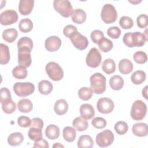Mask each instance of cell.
<instances>
[{"label":"cell","mask_w":148,"mask_h":148,"mask_svg":"<svg viewBox=\"0 0 148 148\" xmlns=\"http://www.w3.org/2000/svg\"><path fill=\"white\" fill-rule=\"evenodd\" d=\"M147 40V35L140 32H127L124 34L123 38L124 43L128 47H142Z\"/></svg>","instance_id":"1"},{"label":"cell","mask_w":148,"mask_h":148,"mask_svg":"<svg viewBox=\"0 0 148 148\" xmlns=\"http://www.w3.org/2000/svg\"><path fill=\"white\" fill-rule=\"evenodd\" d=\"M91 88L97 94H101L105 92L106 87V77L101 73L92 74L90 78Z\"/></svg>","instance_id":"2"},{"label":"cell","mask_w":148,"mask_h":148,"mask_svg":"<svg viewBox=\"0 0 148 148\" xmlns=\"http://www.w3.org/2000/svg\"><path fill=\"white\" fill-rule=\"evenodd\" d=\"M146 112V105L142 101L136 100L132 103L130 114L132 119L134 120L139 121L143 119Z\"/></svg>","instance_id":"3"},{"label":"cell","mask_w":148,"mask_h":148,"mask_svg":"<svg viewBox=\"0 0 148 148\" xmlns=\"http://www.w3.org/2000/svg\"><path fill=\"white\" fill-rule=\"evenodd\" d=\"M49 77L53 81H59L64 76V71L60 65L55 62H49L45 67Z\"/></svg>","instance_id":"4"},{"label":"cell","mask_w":148,"mask_h":148,"mask_svg":"<svg viewBox=\"0 0 148 148\" xmlns=\"http://www.w3.org/2000/svg\"><path fill=\"white\" fill-rule=\"evenodd\" d=\"M101 17L103 21L106 24H110L116 21L117 18V13L114 6L110 3L104 5L101 10Z\"/></svg>","instance_id":"5"},{"label":"cell","mask_w":148,"mask_h":148,"mask_svg":"<svg viewBox=\"0 0 148 148\" xmlns=\"http://www.w3.org/2000/svg\"><path fill=\"white\" fill-rule=\"evenodd\" d=\"M54 9L64 17H69L73 12L71 2L68 0H55L53 1Z\"/></svg>","instance_id":"6"},{"label":"cell","mask_w":148,"mask_h":148,"mask_svg":"<svg viewBox=\"0 0 148 148\" xmlns=\"http://www.w3.org/2000/svg\"><path fill=\"white\" fill-rule=\"evenodd\" d=\"M13 91L18 97H26L32 94L35 91L34 85L30 82H16L13 87Z\"/></svg>","instance_id":"7"},{"label":"cell","mask_w":148,"mask_h":148,"mask_svg":"<svg viewBox=\"0 0 148 148\" xmlns=\"http://www.w3.org/2000/svg\"><path fill=\"white\" fill-rule=\"evenodd\" d=\"M114 134L109 130H105L96 136V143L101 147H106L112 145L114 141Z\"/></svg>","instance_id":"8"},{"label":"cell","mask_w":148,"mask_h":148,"mask_svg":"<svg viewBox=\"0 0 148 148\" xmlns=\"http://www.w3.org/2000/svg\"><path fill=\"white\" fill-rule=\"evenodd\" d=\"M102 56L99 51L95 47L91 49L86 58L87 65L91 68L98 67L101 62Z\"/></svg>","instance_id":"9"},{"label":"cell","mask_w":148,"mask_h":148,"mask_svg":"<svg viewBox=\"0 0 148 148\" xmlns=\"http://www.w3.org/2000/svg\"><path fill=\"white\" fill-rule=\"evenodd\" d=\"M31 49L28 47H21L18 49V62L20 65L27 68L31 64Z\"/></svg>","instance_id":"10"},{"label":"cell","mask_w":148,"mask_h":148,"mask_svg":"<svg viewBox=\"0 0 148 148\" xmlns=\"http://www.w3.org/2000/svg\"><path fill=\"white\" fill-rule=\"evenodd\" d=\"M69 38L73 45L79 50L86 49L88 45L87 38L78 31L75 32Z\"/></svg>","instance_id":"11"},{"label":"cell","mask_w":148,"mask_h":148,"mask_svg":"<svg viewBox=\"0 0 148 148\" xmlns=\"http://www.w3.org/2000/svg\"><path fill=\"white\" fill-rule=\"evenodd\" d=\"M17 13L14 10H6L2 12L0 15V22L3 25H9L17 22L18 20Z\"/></svg>","instance_id":"12"},{"label":"cell","mask_w":148,"mask_h":148,"mask_svg":"<svg viewBox=\"0 0 148 148\" xmlns=\"http://www.w3.org/2000/svg\"><path fill=\"white\" fill-rule=\"evenodd\" d=\"M97 108L100 113L108 114L113 111L114 109V103L113 101L109 98H101L97 102Z\"/></svg>","instance_id":"13"},{"label":"cell","mask_w":148,"mask_h":148,"mask_svg":"<svg viewBox=\"0 0 148 148\" xmlns=\"http://www.w3.org/2000/svg\"><path fill=\"white\" fill-rule=\"evenodd\" d=\"M61 46V40L57 36L48 37L45 42L46 49L50 52H54L60 49Z\"/></svg>","instance_id":"14"},{"label":"cell","mask_w":148,"mask_h":148,"mask_svg":"<svg viewBox=\"0 0 148 148\" xmlns=\"http://www.w3.org/2000/svg\"><path fill=\"white\" fill-rule=\"evenodd\" d=\"M34 5V0H21L18 5V10L22 15H28L32 12Z\"/></svg>","instance_id":"15"},{"label":"cell","mask_w":148,"mask_h":148,"mask_svg":"<svg viewBox=\"0 0 148 148\" xmlns=\"http://www.w3.org/2000/svg\"><path fill=\"white\" fill-rule=\"evenodd\" d=\"M133 134L139 137H144L148 134V127L146 123H137L133 125L132 128Z\"/></svg>","instance_id":"16"},{"label":"cell","mask_w":148,"mask_h":148,"mask_svg":"<svg viewBox=\"0 0 148 148\" xmlns=\"http://www.w3.org/2000/svg\"><path fill=\"white\" fill-rule=\"evenodd\" d=\"M80 114L82 117L86 120H89L92 118L95 115L94 108L88 103H84L80 107Z\"/></svg>","instance_id":"17"},{"label":"cell","mask_w":148,"mask_h":148,"mask_svg":"<svg viewBox=\"0 0 148 148\" xmlns=\"http://www.w3.org/2000/svg\"><path fill=\"white\" fill-rule=\"evenodd\" d=\"M68 109V104L64 99H58L54 103V110L58 115L65 114Z\"/></svg>","instance_id":"18"},{"label":"cell","mask_w":148,"mask_h":148,"mask_svg":"<svg viewBox=\"0 0 148 148\" xmlns=\"http://www.w3.org/2000/svg\"><path fill=\"white\" fill-rule=\"evenodd\" d=\"M119 70L123 75H127L133 70L132 62L127 58H123L119 63Z\"/></svg>","instance_id":"19"},{"label":"cell","mask_w":148,"mask_h":148,"mask_svg":"<svg viewBox=\"0 0 148 148\" xmlns=\"http://www.w3.org/2000/svg\"><path fill=\"white\" fill-rule=\"evenodd\" d=\"M71 18L73 22L76 24H82L86 20V13L81 9H76L73 11L71 14Z\"/></svg>","instance_id":"20"},{"label":"cell","mask_w":148,"mask_h":148,"mask_svg":"<svg viewBox=\"0 0 148 148\" xmlns=\"http://www.w3.org/2000/svg\"><path fill=\"white\" fill-rule=\"evenodd\" d=\"M46 136L51 140L57 139L60 136V129L54 124L49 125L45 130Z\"/></svg>","instance_id":"21"},{"label":"cell","mask_w":148,"mask_h":148,"mask_svg":"<svg viewBox=\"0 0 148 148\" xmlns=\"http://www.w3.org/2000/svg\"><path fill=\"white\" fill-rule=\"evenodd\" d=\"M17 108L20 112L27 113L30 112L32 110L33 104L29 99L23 98L18 102Z\"/></svg>","instance_id":"22"},{"label":"cell","mask_w":148,"mask_h":148,"mask_svg":"<svg viewBox=\"0 0 148 148\" xmlns=\"http://www.w3.org/2000/svg\"><path fill=\"white\" fill-rule=\"evenodd\" d=\"M94 146L92 138L88 135H81L77 141V147L79 148H91Z\"/></svg>","instance_id":"23"},{"label":"cell","mask_w":148,"mask_h":148,"mask_svg":"<svg viewBox=\"0 0 148 148\" xmlns=\"http://www.w3.org/2000/svg\"><path fill=\"white\" fill-rule=\"evenodd\" d=\"M18 35L17 31L14 28H8L5 29L2 33L3 39L8 43L13 42Z\"/></svg>","instance_id":"24"},{"label":"cell","mask_w":148,"mask_h":148,"mask_svg":"<svg viewBox=\"0 0 148 148\" xmlns=\"http://www.w3.org/2000/svg\"><path fill=\"white\" fill-rule=\"evenodd\" d=\"M23 140L24 136L20 132L12 133L8 138V143L9 145L13 146L21 145Z\"/></svg>","instance_id":"25"},{"label":"cell","mask_w":148,"mask_h":148,"mask_svg":"<svg viewBox=\"0 0 148 148\" xmlns=\"http://www.w3.org/2000/svg\"><path fill=\"white\" fill-rule=\"evenodd\" d=\"M109 85L114 90H120L124 86V80L119 75H114L109 80Z\"/></svg>","instance_id":"26"},{"label":"cell","mask_w":148,"mask_h":148,"mask_svg":"<svg viewBox=\"0 0 148 148\" xmlns=\"http://www.w3.org/2000/svg\"><path fill=\"white\" fill-rule=\"evenodd\" d=\"M53 89V84L48 80H43L38 83L39 92L43 95L49 94L52 91Z\"/></svg>","instance_id":"27"},{"label":"cell","mask_w":148,"mask_h":148,"mask_svg":"<svg viewBox=\"0 0 148 148\" xmlns=\"http://www.w3.org/2000/svg\"><path fill=\"white\" fill-rule=\"evenodd\" d=\"M72 125L75 129L78 131H85L88 127L87 121L82 117H76L72 121Z\"/></svg>","instance_id":"28"},{"label":"cell","mask_w":148,"mask_h":148,"mask_svg":"<svg viewBox=\"0 0 148 148\" xmlns=\"http://www.w3.org/2000/svg\"><path fill=\"white\" fill-rule=\"evenodd\" d=\"M62 134L64 139L68 142H73L76 136V130L72 127H65L63 129Z\"/></svg>","instance_id":"29"},{"label":"cell","mask_w":148,"mask_h":148,"mask_svg":"<svg viewBox=\"0 0 148 148\" xmlns=\"http://www.w3.org/2000/svg\"><path fill=\"white\" fill-rule=\"evenodd\" d=\"M1 57L0 63L1 65L6 64L10 60V52L8 46L3 43H1Z\"/></svg>","instance_id":"30"},{"label":"cell","mask_w":148,"mask_h":148,"mask_svg":"<svg viewBox=\"0 0 148 148\" xmlns=\"http://www.w3.org/2000/svg\"><path fill=\"white\" fill-rule=\"evenodd\" d=\"M102 69L106 74L109 75L113 73L116 70L115 62L111 58L106 59L102 63Z\"/></svg>","instance_id":"31"},{"label":"cell","mask_w":148,"mask_h":148,"mask_svg":"<svg viewBox=\"0 0 148 148\" xmlns=\"http://www.w3.org/2000/svg\"><path fill=\"white\" fill-rule=\"evenodd\" d=\"M146 79V73L144 71L138 70L134 72L131 76V82L136 85L142 84Z\"/></svg>","instance_id":"32"},{"label":"cell","mask_w":148,"mask_h":148,"mask_svg":"<svg viewBox=\"0 0 148 148\" xmlns=\"http://www.w3.org/2000/svg\"><path fill=\"white\" fill-rule=\"evenodd\" d=\"M18 28L20 31L24 33H27L30 32L33 28L32 21L28 18H25L20 20L18 24Z\"/></svg>","instance_id":"33"},{"label":"cell","mask_w":148,"mask_h":148,"mask_svg":"<svg viewBox=\"0 0 148 148\" xmlns=\"http://www.w3.org/2000/svg\"><path fill=\"white\" fill-rule=\"evenodd\" d=\"M98 47L99 49L104 53H107L110 51L113 47V44L112 41H111L110 39L103 38H102L98 43Z\"/></svg>","instance_id":"34"},{"label":"cell","mask_w":148,"mask_h":148,"mask_svg":"<svg viewBox=\"0 0 148 148\" xmlns=\"http://www.w3.org/2000/svg\"><path fill=\"white\" fill-rule=\"evenodd\" d=\"M93 91L91 87H84L80 88L78 91L79 97L83 101L89 100L92 96Z\"/></svg>","instance_id":"35"},{"label":"cell","mask_w":148,"mask_h":148,"mask_svg":"<svg viewBox=\"0 0 148 148\" xmlns=\"http://www.w3.org/2000/svg\"><path fill=\"white\" fill-rule=\"evenodd\" d=\"M12 75L17 79H24L27 76V71L21 65L17 66L13 69Z\"/></svg>","instance_id":"36"},{"label":"cell","mask_w":148,"mask_h":148,"mask_svg":"<svg viewBox=\"0 0 148 148\" xmlns=\"http://www.w3.org/2000/svg\"><path fill=\"white\" fill-rule=\"evenodd\" d=\"M28 135L29 139L34 141L38 140L42 138L43 136L42 129L34 127H31L29 128L28 132Z\"/></svg>","instance_id":"37"},{"label":"cell","mask_w":148,"mask_h":148,"mask_svg":"<svg viewBox=\"0 0 148 148\" xmlns=\"http://www.w3.org/2000/svg\"><path fill=\"white\" fill-rule=\"evenodd\" d=\"M12 100L10 91L6 87H2L0 92V102L2 105L6 104Z\"/></svg>","instance_id":"38"},{"label":"cell","mask_w":148,"mask_h":148,"mask_svg":"<svg viewBox=\"0 0 148 148\" xmlns=\"http://www.w3.org/2000/svg\"><path fill=\"white\" fill-rule=\"evenodd\" d=\"M114 128L116 133L120 135H124L128 130V126L127 123L123 121L117 122L114 125Z\"/></svg>","instance_id":"39"},{"label":"cell","mask_w":148,"mask_h":148,"mask_svg":"<svg viewBox=\"0 0 148 148\" xmlns=\"http://www.w3.org/2000/svg\"><path fill=\"white\" fill-rule=\"evenodd\" d=\"M17 45L18 49L21 47H28L32 50L33 48V42L32 40L28 37H22L18 40Z\"/></svg>","instance_id":"40"},{"label":"cell","mask_w":148,"mask_h":148,"mask_svg":"<svg viewBox=\"0 0 148 148\" xmlns=\"http://www.w3.org/2000/svg\"><path fill=\"white\" fill-rule=\"evenodd\" d=\"M119 24L123 29H128L131 28L134 25L132 19L128 16H122L119 20Z\"/></svg>","instance_id":"41"},{"label":"cell","mask_w":148,"mask_h":148,"mask_svg":"<svg viewBox=\"0 0 148 148\" xmlns=\"http://www.w3.org/2000/svg\"><path fill=\"white\" fill-rule=\"evenodd\" d=\"M133 58L136 63L142 64L147 61V56L145 52L143 51H138L134 53Z\"/></svg>","instance_id":"42"},{"label":"cell","mask_w":148,"mask_h":148,"mask_svg":"<svg viewBox=\"0 0 148 148\" xmlns=\"http://www.w3.org/2000/svg\"><path fill=\"white\" fill-rule=\"evenodd\" d=\"M91 124L94 127L97 129H102L106 127L107 122L103 117H97L94 118L91 121Z\"/></svg>","instance_id":"43"},{"label":"cell","mask_w":148,"mask_h":148,"mask_svg":"<svg viewBox=\"0 0 148 148\" xmlns=\"http://www.w3.org/2000/svg\"><path fill=\"white\" fill-rule=\"evenodd\" d=\"M121 30L118 27L113 26L109 28L107 30L108 35L112 39H118L121 35Z\"/></svg>","instance_id":"44"},{"label":"cell","mask_w":148,"mask_h":148,"mask_svg":"<svg viewBox=\"0 0 148 148\" xmlns=\"http://www.w3.org/2000/svg\"><path fill=\"white\" fill-rule=\"evenodd\" d=\"M2 109L5 113L7 114H11L15 111L16 109V105L13 100H11L8 103L2 105Z\"/></svg>","instance_id":"45"},{"label":"cell","mask_w":148,"mask_h":148,"mask_svg":"<svg viewBox=\"0 0 148 148\" xmlns=\"http://www.w3.org/2000/svg\"><path fill=\"white\" fill-rule=\"evenodd\" d=\"M137 25L140 28H145L147 25L148 17L145 14H141L137 17Z\"/></svg>","instance_id":"46"},{"label":"cell","mask_w":148,"mask_h":148,"mask_svg":"<svg viewBox=\"0 0 148 148\" xmlns=\"http://www.w3.org/2000/svg\"><path fill=\"white\" fill-rule=\"evenodd\" d=\"M90 37L91 40L94 43L98 44V42L104 38V34L103 33L98 29H95L93 31L90 35Z\"/></svg>","instance_id":"47"},{"label":"cell","mask_w":148,"mask_h":148,"mask_svg":"<svg viewBox=\"0 0 148 148\" xmlns=\"http://www.w3.org/2000/svg\"><path fill=\"white\" fill-rule=\"evenodd\" d=\"M77 31V29L75 26L69 24V25H66L64 27L63 29V34L66 37L69 38L75 32Z\"/></svg>","instance_id":"48"},{"label":"cell","mask_w":148,"mask_h":148,"mask_svg":"<svg viewBox=\"0 0 148 148\" xmlns=\"http://www.w3.org/2000/svg\"><path fill=\"white\" fill-rule=\"evenodd\" d=\"M17 123L21 127L26 128L30 127L31 124V120L27 116H21L18 118Z\"/></svg>","instance_id":"49"},{"label":"cell","mask_w":148,"mask_h":148,"mask_svg":"<svg viewBox=\"0 0 148 148\" xmlns=\"http://www.w3.org/2000/svg\"><path fill=\"white\" fill-rule=\"evenodd\" d=\"M44 125L43 120L39 117H35L31 120V124L30 127L42 129Z\"/></svg>","instance_id":"50"},{"label":"cell","mask_w":148,"mask_h":148,"mask_svg":"<svg viewBox=\"0 0 148 148\" xmlns=\"http://www.w3.org/2000/svg\"><path fill=\"white\" fill-rule=\"evenodd\" d=\"M34 148L35 147H44V148H48L49 147V143L48 142L43 138H41L38 140L35 141L34 145L33 146Z\"/></svg>","instance_id":"51"},{"label":"cell","mask_w":148,"mask_h":148,"mask_svg":"<svg viewBox=\"0 0 148 148\" xmlns=\"http://www.w3.org/2000/svg\"><path fill=\"white\" fill-rule=\"evenodd\" d=\"M147 87L148 86H145V87L144 88V89H143L142 90V95L145 98V99H147Z\"/></svg>","instance_id":"52"},{"label":"cell","mask_w":148,"mask_h":148,"mask_svg":"<svg viewBox=\"0 0 148 148\" xmlns=\"http://www.w3.org/2000/svg\"><path fill=\"white\" fill-rule=\"evenodd\" d=\"M64 147V146L62 145H61V144L59 143H56L54 144L53 146V147Z\"/></svg>","instance_id":"53"},{"label":"cell","mask_w":148,"mask_h":148,"mask_svg":"<svg viewBox=\"0 0 148 148\" xmlns=\"http://www.w3.org/2000/svg\"><path fill=\"white\" fill-rule=\"evenodd\" d=\"M128 2L132 3V4L135 5V4H138V3H140L141 2V1H138V0H136V1H128Z\"/></svg>","instance_id":"54"}]
</instances>
